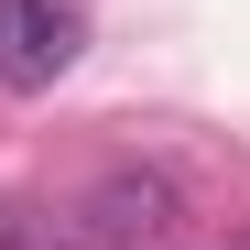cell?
<instances>
[{
    "label": "cell",
    "mask_w": 250,
    "mask_h": 250,
    "mask_svg": "<svg viewBox=\"0 0 250 250\" xmlns=\"http://www.w3.org/2000/svg\"><path fill=\"white\" fill-rule=\"evenodd\" d=\"M76 65V11L55 0H0V87H55Z\"/></svg>",
    "instance_id": "cell-1"
}]
</instances>
